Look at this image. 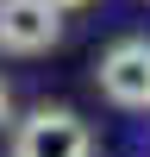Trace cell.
Returning a JSON list of instances; mask_svg holds the SVG:
<instances>
[{
  "label": "cell",
  "instance_id": "obj_1",
  "mask_svg": "<svg viewBox=\"0 0 150 157\" xmlns=\"http://www.w3.org/2000/svg\"><path fill=\"white\" fill-rule=\"evenodd\" d=\"M12 157H94V132L75 107H38L12 132Z\"/></svg>",
  "mask_w": 150,
  "mask_h": 157
},
{
  "label": "cell",
  "instance_id": "obj_2",
  "mask_svg": "<svg viewBox=\"0 0 150 157\" xmlns=\"http://www.w3.org/2000/svg\"><path fill=\"white\" fill-rule=\"evenodd\" d=\"M100 94L112 107L150 113V38H119L100 57Z\"/></svg>",
  "mask_w": 150,
  "mask_h": 157
},
{
  "label": "cell",
  "instance_id": "obj_3",
  "mask_svg": "<svg viewBox=\"0 0 150 157\" xmlns=\"http://www.w3.org/2000/svg\"><path fill=\"white\" fill-rule=\"evenodd\" d=\"M62 38L56 0H0V50L6 57H38Z\"/></svg>",
  "mask_w": 150,
  "mask_h": 157
},
{
  "label": "cell",
  "instance_id": "obj_4",
  "mask_svg": "<svg viewBox=\"0 0 150 157\" xmlns=\"http://www.w3.org/2000/svg\"><path fill=\"white\" fill-rule=\"evenodd\" d=\"M6 107H12V101H6V82H0V126H6Z\"/></svg>",
  "mask_w": 150,
  "mask_h": 157
},
{
  "label": "cell",
  "instance_id": "obj_5",
  "mask_svg": "<svg viewBox=\"0 0 150 157\" xmlns=\"http://www.w3.org/2000/svg\"><path fill=\"white\" fill-rule=\"evenodd\" d=\"M56 6H88V0H56Z\"/></svg>",
  "mask_w": 150,
  "mask_h": 157
}]
</instances>
